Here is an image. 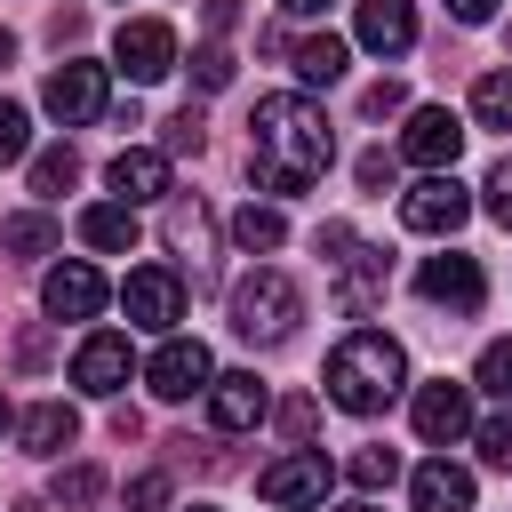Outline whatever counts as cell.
<instances>
[{"label": "cell", "mask_w": 512, "mask_h": 512, "mask_svg": "<svg viewBox=\"0 0 512 512\" xmlns=\"http://www.w3.org/2000/svg\"><path fill=\"white\" fill-rule=\"evenodd\" d=\"M328 160H336V128H328V112L312 96H264L248 112V176L264 192L296 200V192L320 184Z\"/></svg>", "instance_id": "6da1fadb"}, {"label": "cell", "mask_w": 512, "mask_h": 512, "mask_svg": "<svg viewBox=\"0 0 512 512\" xmlns=\"http://www.w3.org/2000/svg\"><path fill=\"white\" fill-rule=\"evenodd\" d=\"M408 384V352L384 336V328H352L336 352H328V400L344 416H376L392 408V392Z\"/></svg>", "instance_id": "7a4b0ae2"}, {"label": "cell", "mask_w": 512, "mask_h": 512, "mask_svg": "<svg viewBox=\"0 0 512 512\" xmlns=\"http://www.w3.org/2000/svg\"><path fill=\"white\" fill-rule=\"evenodd\" d=\"M296 320H304V296H296V280L288 272H248L240 288H232V336L240 344H256V352H272V344H288L296 336Z\"/></svg>", "instance_id": "3957f363"}, {"label": "cell", "mask_w": 512, "mask_h": 512, "mask_svg": "<svg viewBox=\"0 0 512 512\" xmlns=\"http://www.w3.org/2000/svg\"><path fill=\"white\" fill-rule=\"evenodd\" d=\"M464 216H472V200H464L456 168H432L424 184H408V192H400V224H408V232H424V240H448Z\"/></svg>", "instance_id": "277c9868"}, {"label": "cell", "mask_w": 512, "mask_h": 512, "mask_svg": "<svg viewBox=\"0 0 512 512\" xmlns=\"http://www.w3.org/2000/svg\"><path fill=\"white\" fill-rule=\"evenodd\" d=\"M120 304H128L136 328L176 336V320H184V272H176V264H136V272L120 280Z\"/></svg>", "instance_id": "5b68a950"}, {"label": "cell", "mask_w": 512, "mask_h": 512, "mask_svg": "<svg viewBox=\"0 0 512 512\" xmlns=\"http://www.w3.org/2000/svg\"><path fill=\"white\" fill-rule=\"evenodd\" d=\"M416 296L432 304V312H480L488 304V272H480V256H424V272H416Z\"/></svg>", "instance_id": "8992f818"}, {"label": "cell", "mask_w": 512, "mask_h": 512, "mask_svg": "<svg viewBox=\"0 0 512 512\" xmlns=\"http://www.w3.org/2000/svg\"><path fill=\"white\" fill-rule=\"evenodd\" d=\"M112 56H120V72H128L136 88H152V80H168V72H176V24L136 16V24H120V32H112Z\"/></svg>", "instance_id": "52a82bcc"}, {"label": "cell", "mask_w": 512, "mask_h": 512, "mask_svg": "<svg viewBox=\"0 0 512 512\" xmlns=\"http://www.w3.org/2000/svg\"><path fill=\"white\" fill-rule=\"evenodd\" d=\"M328 480H336V464H328L320 448H296V456H280V464H264V472H256V496H264V504H280V512H296V504H320V496H328Z\"/></svg>", "instance_id": "ba28073f"}, {"label": "cell", "mask_w": 512, "mask_h": 512, "mask_svg": "<svg viewBox=\"0 0 512 512\" xmlns=\"http://www.w3.org/2000/svg\"><path fill=\"white\" fill-rule=\"evenodd\" d=\"M40 104L64 120V128H88V120H104V64H56L48 80H40Z\"/></svg>", "instance_id": "9c48e42d"}, {"label": "cell", "mask_w": 512, "mask_h": 512, "mask_svg": "<svg viewBox=\"0 0 512 512\" xmlns=\"http://www.w3.org/2000/svg\"><path fill=\"white\" fill-rule=\"evenodd\" d=\"M208 376H216V360H208L200 336H168V344L152 352V368H144V384H152L160 400H192V392H208Z\"/></svg>", "instance_id": "30bf717a"}, {"label": "cell", "mask_w": 512, "mask_h": 512, "mask_svg": "<svg viewBox=\"0 0 512 512\" xmlns=\"http://www.w3.org/2000/svg\"><path fill=\"white\" fill-rule=\"evenodd\" d=\"M328 264H336V304H344L352 320H368V312L384 304V248H368V240H344Z\"/></svg>", "instance_id": "8fae6325"}, {"label": "cell", "mask_w": 512, "mask_h": 512, "mask_svg": "<svg viewBox=\"0 0 512 512\" xmlns=\"http://www.w3.org/2000/svg\"><path fill=\"white\" fill-rule=\"evenodd\" d=\"M456 152H464V128H456V112H440V104L408 112V128H400V160H416V168L432 176V168H456Z\"/></svg>", "instance_id": "7c38bea8"}, {"label": "cell", "mask_w": 512, "mask_h": 512, "mask_svg": "<svg viewBox=\"0 0 512 512\" xmlns=\"http://www.w3.org/2000/svg\"><path fill=\"white\" fill-rule=\"evenodd\" d=\"M104 296H112V288H104L96 264H56V272L40 280V312H48V320H96Z\"/></svg>", "instance_id": "4fadbf2b"}, {"label": "cell", "mask_w": 512, "mask_h": 512, "mask_svg": "<svg viewBox=\"0 0 512 512\" xmlns=\"http://www.w3.org/2000/svg\"><path fill=\"white\" fill-rule=\"evenodd\" d=\"M128 368H136V352H128V336H112V328H96V336L72 352V384L96 392V400H112V392L128 384Z\"/></svg>", "instance_id": "5bb4252c"}, {"label": "cell", "mask_w": 512, "mask_h": 512, "mask_svg": "<svg viewBox=\"0 0 512 512\" xmlns=\"http://www.w3.org/2000/svg\"><path fill=\"white\" fill-rule=\"evenodd\" d=\"M264 408H272V392H264L248 368L208 376V424H216V432H256V424H264Z\"/></svg>", "instance_id": "9a60e30c"}, {"label": "cell", "mask_w": 512, "mask_h": 512, "mask_svg": "<svg viewBox=\"0 0 512 512\" xmlns=\"http://www.w3.org/2000/svg\"><path fill=\"white\" fill-rule=\"evenodd\" d=\"M416 432H424L432 448H448L456 432H472V384H448V376L424 384V392H416Z\"/></svg>", "instance_id": "2e32d148"}, {"label": "cell", "mask_w": 512, "mask_h": 512, "mask_svg": "<svg viewBox=\"0 0 512 512\" xmlns=\"http://www.w3.org/2000/svg\"><path fill=\"white\" fill-rule=\"evenodd\" d=\"M352 32H360V48H376V56H408V48H416V8H408V0H360Z\"/></svg>", "instance_id": "e0dca14e"}, {"label": "cell", "mask_w": 512, "mask_h": 512, "mask_svg": "<svg viewBox=\"0 0 512 512\" xmlns=\"http://www.w3.org/2000/svg\"><path fill=\"white\" fill-rule=\"evenodd\" d=\"M160 232H168V248H176V256H192V272H200V264H208V248H216V216L200 208V192H168Z\"/></svg>", "instance_id": "ac0fdd59"}, {"label": "cell", "mask_w": 512, "mask_h": 512, "mask_svg": "<svg viewBox=\"0 0 512 512\" xmlns=\"http://www.w3.org/2000/svg\"><path fill=\"white\" fill-rule=\"evenodd\" d=\"M112 192H120V208H136V200H160L168 192V152H144V144H128V152H112Z\"/></svg>", "instance_id": "d6986e66"}, {"label": "cell", "mask_w": 512, "mask_h": 512, "mask_svg": "<svg viewBox=\"0 0 512 512\" xmlns=\"http://www.w3.org/2000/svg\"><path fill=\"white\" fill-rule=\"evenodd\" d=\"M408 496H416V512H472V472L448 464V456H432V464H416Z\"/></svg>", "instance_id": "ffe728a7"}, {"label": "cell", "mask_w": 512, "mask_h": 512, "mask_svg": "<svg viewBox=\"0 0 512 512\" xmlns=\"http://www.w3.org/2000/svg\"><path fill=\"white\" fill-rule=\"evenodd\" d=\"M280 56H288V72H296V80H312V88H336V80H344V56H352V48H344L336 32H304V40H288Z\"/></svg>", "instance_id": "44dd1931"}, {"label": "cell", "mask_w": 512, "mask_h": 512, "mask_svg": "<svg viewBox=\"0 0 512 512\" xmlns=\"http://www.w3.org/2000/svg\"><path fill=\"white\" fill-rule=\"evenodd\" d=\"M16 440H24V456H64V448L80 440V416H72L64 400H40V408H24Z\"/></svg>", "instance_id": "7402d4cb"}, {"label": "cell", "mask_w": 512, "mask_h": 512, "mask_svg": "<svg viewBox=\"0 0 512 512\" xmlns=\"http://www.w3.org/2000/svg\"><path fill=\"white\" fill-rule=\"evenodd\" d=\"M56 216H40V208H16V216H0V248L16 256V264H40V256H56Z\"/></svg>", "instance_id": "603a6c76"}, {"label": "cell", "mask_w": 512, "mask_h": 512, "mask_svg": "<svg viewBox=\"0 0 512 512\" xmlns=\"http://www.w3.org/2000/svg\"><path fill=\"white\" fill-rule=\"evenodd\" d=\"M80 240L104 248V256H120V248L136 240V216H128L120 200H96V208H80Z\"/></svg>", "instance_id": "cb8c5ba5"}, {"label": "cell", "mask_w": 512, "mask_h": 512, "mask_svg": "<svg viewBox=\"0 0 512 512\" xmlns=\"http://www.w3.org/2000/svg\"><path fill=\"white\" fill-rule=\"evenodd\" d=\"M280 240H288V216H280V208H256V200H248V208L232 216V248H240V256H272Z\"/></svg>", "instance_id": "d4e9b609"}, {"label": "cell", "mask_w": 512, "mask_h": 512, "mask_svg": "<svg viewBox=\"0 0 512 512\" xmlns=\"http://www.w3.org/2000/svg\"><path fill=\"white\" fill-rule=\"evenodd\" d=\"M72 184H80V152H72V144H48V152L32 160V192H40V200H64Z\"/></svg>", "instance_id": "484cf974"}, {"label": "cell", "mask_w": 512, "mask_h": 512, "mask_svg": "<svg viewBox=\"0 0 512 512\" xmlns=\"http://www.w3.org/2000/svg\"><path fill=\"white\" fill-rule=\"evenodd\" d=\"M472 120L480 128H512V72H480L472 80Z\"/></svg>", "instance_id": "4316f807"}, {"label": "cell", "mask_w": 512, "mask_h": 512, "mask_svg": "<svg viewBox=\"0 0 512 512\" xmlns=\"http://www.w3.org/2000/svg\"><path fill=\"white\" fill-rule=\"evenodd\" d=\"M200 144H208V112L200 104H176L160 120V152H200Z\"/></svg>", "instance_id": "83f0119b"}, {"label": "cell", "mask_w": 512, "mask_h": 512, "mask_svg": "<svg viewBox=\"0 0 512 512\" xmlns=\"http://www.w3.org/2000/svg\"><path fill=\"white\" fill-rule=\"evenodd\" d=\"M96 496H104V472H96V464H64V472H56V504H64V512H88Z\"/></svg>", "instance_id": "f1b7e54d"}, {"label": "cell", "mask_w": 512, "mask_h": 512, "mask_svg": "<svg viewBox=\"0 0 512 512\" xmlns=\"http://www.w3.org/2000/svg\"><path fill=\"white\" fill-rule=\"evenodd\" d=\"M472 384H480L488 400H512V336H496V344L480 352V368H472Z\"/></svg>", "instance_id": "f546056e"}, {"label": "cell", "mask_w": 512, "mask_h": 512, "mask_svg": "<svg viewBox=\"0 0 512 512\" xmlns=\"http://www.w3.org/2000/svg\"><path fill=\"white\" fill-rule=\"evenodd\" d=\"M344 472H352V488H368V496H376V488H392V480H400V456H392V448H360Z\"/></svg>", "instance_id": "4dcf8cb0"}, {"label": "cell", "mask_w": 512, "mask_h": 512, "mask_svg": "<svg viewBox=\"0 0 512 512\" xmlns=\"http://www.w3.org/2000/svg\"><path fill=\"white\" fill-rule=\"evenodd\" d=\"M232 72H240V64H232V48H224V40H208V48H192V80H200L208 96H216V88H232Z\"/></svg>", "instance_id": "1f68e13d"}, {"label": "cell", "mask_w": 512, "mask_h": 512, "mask_svg": "<svg viewBox=\"0 0 512 512\" xmlns=\"http://www.w3.org/2000/svg\"><path fill=\"white\" fill-rule=\"evenodd\" d=\"M480 464L488 472H512V416H488L480 424Z\"/></svg>", "instance_id": "d6a6232c"}, {"label": "cell", "mask_w": 512, "mask_h": 512, "mask_svg": "<svg viewBox=\"0 0 512 512\" xmlns=\"http://www.w3.org/2000/svg\"><path fill=\"white\" fill-rule=\"evenodd\" d=\"M24 144H32V120H24V104H8V96H0V168H8V160H24Z\"/></svg>", "instance_id": "836d02e7"}, {"label": "cell", "mask_w": 512, "mask_h": 512, "mask_svg": "<svg viewBox=\"0 0 512 512\" xmlns=\"http://www.w3.org/2000/svg\"><path fill=\"white\" fill-rule=\"evenodd\" d=\"M488 216H496V224L512 232V152H504V160L488 168Z\"/></svg>", "instance_id": "e575fe53"}, {"label": "cell", "mask_w": 512, "mask_h": 512, "mask_svg": "<svg viewBox=\"0 0 512 512\" xmlns=\"http://www.w3.org/2000/svg\"><path fill=\"white\" fill-rule=\"evenodd\" d=\"M360 112H368V120H392V112H408V88H400V80H376V88L360 96Z\"/></svg>", "instance_id": "d590c367"}, {"label": "cell", "mask_w": 512, "mask_h": 512, "mask_svg": "<svg viewBox=\"0 0 512 512\" xmlns=\"http://www.w3.org/2000/svg\"><path fill=\"white\" fill-rule=\"evenodd\" d=\"M352 184L360 192H392V152H360L352 160Z\"/></svg>", "instance_id": "8d00e7d4"}, {"label": "cell", "mask_w": 512, "mask_h": 512, "mask_svg": "<svg viewBox=\"0 0 512 512\" xmlns=\"http://www.w3.org/2000/svg\"><path fill=\"white\" fill-rule=\"evenodd\" d=\"M280 432H288V440L304 448V440L320 432V408H312V400H280Z\"/></svg>", "instance_id": "74e56055"}, {"label": "cell", "mask_w": 512, "mask_h": 512, "mask_svg": "<svg viewBox=\"0 0 512 512\" xmlns=\"http://www.w3.org/2000/svg\"><path fill=\"white\" fill-rule=\"evenodd\" d=\"M168 504V472H136L128 480V512H160Z\"/></svg>", "instance_id": "f35d334b"}, {"label": "cell", "mask_w": 512, "mask_h": 512, "mask_svg": "<svg viewBox=\"0 0 512 512\" xmlns=\"http://www.w3.org/2000/svg\"><path fill=\"white\" fill-rule=\"evenodd\" d=\"M16 368H48V328H24L16 336Z\"/></svg>", "instance_id": "ab89813d"}, {"label": "cell", "mask_w": 512, "mask_h": 512, "mask_svg": "<svg viewBox=\"0 0 512 512\" xmlns=\"http://www.w3.org/2000/svg\"><path fill=\"white\" fill-rule=\"evenodd\" d=\"M240 24V0H208V40H224Z\"/></svg>", "instance_id": "60d3db41"}, {"label": "cell", "mask_w": 512, "mask_h": 512, "mask_svg": "<svg viewBox=\"0 0 512 512\" xmlns=\"http://www.w3.org/2000/svg\"><path fill=\"white\" fill-rule=\"evenodd\" d=\"M48 32H56V40H80V32H88V16H80V8H56V16H48Z\"/></svg>", "instance_id": "b9f144b4"}, {"label": "cell", "mask_w": 512, "mask_h": 512, "mask_svg": "<svg viewBox=\"0 0 512 512\" xmlns=\"http://www.w3.org/2000/svg\"><path fill=\"white\" fill-rule=\"evenodd\" d=\"M448 16H456V24H488V16H496V0H448Z\"/></svg>", "instance_id": "7bdbcfd3"}, {"label": "cell", "mask_w": 512, "mask_h": 512, "mask_svg": "<svg viewBox=\"0 0 512 512\" xmlns=\"http://www.w3.org/2000/svg\"><path fill=\"white\" fill-rule=\"evenodd\" d=\"M272 8H280V16H328L336 0H272Z\"/></svg>", "instance_id": "ee69618b"}, {"label": "cell", "mask_w": 512, "mask_h": 512, "mask_svg": "<svg viewBox=\"0 0 512 512\" xmlns=\"http://www.w3.org/2000/svg\"><path fill=\"white\" fill-rule=\"evenodd\" d=\"M8 56H16V32H0V64H8Z\"/></svg>", "instance_id": "f6af8a7d"}, {"label": "cell", "mask_w": 512, "mask_h": 512, "mask_svg": "<svg viewBox=\"0 0 512 512\" xmlns=\"http://www.w3.org/2000/svg\"><path fill=\"white\" fill-rule=\"evenodd\" d=\"M336 512H376V504H368V496H360V504H336Z\"/></svg>", "instance_id": "bcb514c9"}, {"label": "cell", "mask_w": 512, "mask_h": 512, "mask_svg": "<svg viewBox=\"0 0 512 512\" xmlns=\"http://www.w3.org/2000/svg\"><path fill=\"white\" fill-rule=\"evenodd\" d=\"M0 432H8V392H0Z\"/></svg>", "instance_id": "7dc6e473"}, {"label": "cell", "mask_w": 512, "mask_h": 512, "mask_svg": "<svg viewBox=\"0 0 512 512\" xmlns=\"http://www.w3.org/2000/svg\"><path fill=\"white\" fill-rule=\"evenodd\" d=\"M192 512H216V504H192Z\"/></svg>", "instance_id": "c3c4849f"}]
</instances>
